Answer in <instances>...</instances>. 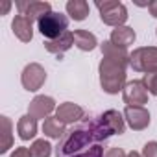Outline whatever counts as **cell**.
Listing matches in <instances>:
<instances>
[{"label":"cell","instance_id":"obj_1","mask_svg":"<svg viewBox=\"0 0 157 157\" xmlns=\"http://www.w3.org/2000/svg\"><path fill=\"white\" fill-rule=\"evenodd\" d=\"M115 135L104 115H93L63 135L56 146V157H104V144Z\"/></svg>","mask_w":157,"mask_h":157},{"label":"cell","instance_id":"obj_2","mask_svg":"<svg viewBox=\"0 0 157 157\" xmlns=\"http://www.w3.org/2000/svg\"><path fill=\"white\" fill-rule=\"evenodd\" d=\"M126 63L104 57L100 61L98 72H100V85L104 89V93L107 94H118L120 91H124L126 87Z\"/></svg>","mask_w":157,"mask_h":157},{"label":"cell","instance_id":"obj_3","mask_svg":"<svg viewBox=\"0 0 157 157\" xmlns=\"http://www.w3.org/2000/svg\"><path fill=\"white\" fill-rule=\"evenodd\" d=\"M37 28H39V32L46 37V41L57 39V37H61L65 32H68V30H67V28H68V19H67V15H63V13L50 11V13H46L44 17L39 19Z\"/></svg>","mask_w":157,"mask_h":157},{"label":"cell","instance_id":"obj_4","mask_svg":"<svg viewBox=\"0 0 157 157\" xmlns=\"http://www.w3.org/2000/svg\"><path fill=\"white\" fill-rule=\"evenodd\" d=\"M96 8L100 11V19L104 24L107 26H124V22L128 21V10L122 2L117 0H104V2H96Z\"/></svg>","mask_w":157,"mask_h":157},{"label":"cell","instance_id":"obj_5","mask_svg":"<svg viewBox=\"0 0 157 157\" xmlns=\"http://www.w3.org/2000/svg\"><path fill=\"white\" fill-rule=\"evenodd\" d=\"M129 65L137 72H155L157 70V46H140L129 54Z\"/></svg>","mask_w":157,"mask_h":157},{"label":"cell","instance_id":"obj_6","mask_svg":"<svg viewBox=\"0 0 157 157\" xmlns=\"http://www.w3.org/2000/svg\"><path fill=\"white\" fill-rule=\"evenodd\" d=\"M44 82H46V70L39 63H30L24 67V70L21 74V83L26 91L35 93L44 85Z\"/></svg>","mask_w":157,"mask_h":157},{"label":"cell","instance_id":"obj_7","mask_svg":"<svg viewBox=\"0 0 157 157\" xmlns=\"http://www.w3.org/2000/svg\"><path fill=\"white\" fill-rule=\"evenodd\" d=\"M148 89L144 87L142 80H133L128 82L124 91H122V98L124 104H128L129 107H144V104H148Z\"/></svg>","mask_w":157,"mask_h":157},{"label":"cell","instance_id":"obj_8","mask_svg":"<svg viewBox=\"0 0 157 157\" xmlns=\"http://www.w3.org/2000/svg\"><path fill=\"white\" fill-rule=\"evenodd\" d=\"M56 109H57V107H56V100H54L52 96L39 94V96H35V98L30 102V105H28V115L33 117L35 120H37V118H44V120H46Z\"/></svg>","mask_w":157,"mask_h":157},{"label":"cell","instance_id":"obj_9","mask_svg":"<svg viewBox=\"0 0 157 157\" xmlns=\"http://www.w3.org/2000/svg\"><path fill=\"white\" fill-rule=\"evenodd\" d=\"M124 120L133 131H142L150 126V113L144 107H129L126 105L124 109Z\"/></svg>","mask_w":157,"mask_h":157},{"label":"cell","instance_id":"obj_10","mask_svg":"<svg viewBox=\"0 0 157 157\" xmlns=\"http://www.w3.org/2000/svg\"><path fill=\"white\" fill-rule=\"evenodd\" d=\"M56 118L61 122V124H74L78 120H83L85 118V111L83 107H80L78 104H72V102H65V104H59V107L56 109Z\"/></svg>","mask_w":157,"mask_h":157},{"label":"cell","instance_id":"obj_11","mask_svg":"<svg viewBox=\"0 0 157 157\" xmlns=\"http://www.w3.org/2000/svg\"><path fill=\"white\" fill-rule=\"evenodd\" d=\"M17 10H19V15L28 17L32 22L33 21L39 22L41 17L52 11V6L50 2H37V0H33V2H17Z\"/></svg>","mask_w":157,"mask_h":157},{"label":"cell","instance_id":"obj_12","mask_svg":"<svg viewBox=\"0 0 157 157\" xmlns=\"http://www.w3.org/2000/svg\"><path fill=\"white\" fill-rule=\"evenodd\" d=\"M11 30H13L15 37L22 43H30L33 39V22L24 15H15L13 22H11Z\"/></svg>","mask_w":157,"mask_h":157},{"label":"cell","instance_id":"obj_13","mask_svg":"<svg viewBox=\"0 0 157 157\" xmlns=\"http://www.w3.org/2000/svg\"><path fill=\"white\" fill-rule=\"evenodd\" d=\"M74 44V33L72 32H65L61 37L57 39H50V41H44V48L50 52V54H65L70 46Z\"/></svg>","mask_w":157,"mask_h":157},{"label":"cell","instance_id":"obj_14","mask_svg":"<svg viewBox=\"0 0 157 157\" xmlns=\"http://www.w3.org/2000/svg\"><path fill=\"white\" fill-rule=\"evenodd\" d=\"M135 30L133 28H129V26H118V28H115L113 32H111V43L113 44H117V46H120V48H128L129 44H133L135 43Z\"/></svg>","mask_w":157,"mask_h":157},{"label":"cell","instance_id":"obj_15","mask_svg":"<svg viewBox=\"0 0 157 157\" xmlns=\"http://www.w3.org/2000/svg\"><path fill=\"white\" fill-rule=\"evenodd\" d=\"M100 50H102V56L104 57H109V59H115V61H120V63L129 65V54L126 52V48H120V46L113 44L111 41H104L100 44Z\"/></svg>","mask_w":157,"mask_h":157},{"label":"cell","instance_id":"obj_16","mask_svg":"<svg viewBox=\"0 0 157 157\" xmlns=\"http://www.w3.org/2000/svg\"><path fill=\"white\" fill-rule=\"evenodd\" d=\"M74 44L82 52H91L98 46V39L94 33H91L87 30H76L74 32Z\"/></svg>","mask_w":157,"mask_h":157},{"label":"cell","instance_id":"obj_17","mask_svg":"<svg viewBox=\"0 0 157 157\" xmlns=\"http://www.w3.org/2000/svg\"><path fill=\"white\" fill-rule=\"evenodd\" d=\"M17 133L22 140H30L37 135V120L30 115H24L17 122Z\"/></svg>","mask_w":157,"mask_h":157},{"label":"cell","instance_id":"obj_18","mask_svg":"<svg viewBox=\"0 0 157 157\" xmlns=\"http://www.w3.org/2000/svg\"><path fill=\"white\" fill-rule=\"evenodd\" d=\"M67 13L70 15V19L74 21H85L89 15V4L85 0H68L67 2Z\"/></svg>","mask_w":157,"mask_h":157},{"label":"cell","instance_id":"obj_19","mask_svg":"<svg viewBox=\"0 0 157 157\" xmlns=\"http://www.w3.org/2000/svg\"><path fill=\"white\" fill-rule=\"evenodd\" d=\"M43 133L50 139H63V135L67 133L65 129V124H61L56 117H48L44 122H43Z\"/></svg>","mask_w":157,"mask_h":157},{"label":"cell","instance_id":"obj_20","mask_svg":"<svg viewBox=\"0 0 157 157\" xmlns=\"http://www.w3.org/2000/svg\"><path fill=\"white\" fill-rule=\"evenodd\" d=\"M0 122H2V142H0V153H6L13 146V126H11V120L6 115L0 117Z\"/></svg>","mask_w":157,"mask_h":157},{"label":"cell","instance_id":"obj_21","mask_svg":"<svg viewBox=\"0 0 157 157\" xmlns=\"http://www.w3.org/2000/svg\"><path fill=\"white\" fill-rule=\"evenodd\" d=\"M102 115H104L105 122L109 124V128L113 129V133H115V135H122V133H124L126 124H124V118H122V115H120L118 111L109 109V111H105V113H102Z\"/></svg>","mask_w":157,"mask_h":157},{"label":"cell","instance_id":"obj_22","mask_svg":"<svg viewBox=\"0 0 157 157\" xmlns=\"http://www.w3.org/2000/svg\"><path fill=\"white\" fill-rule=\"evenodd\" d=\"M30 153L32 157H50L52 153V144L44 139H37L32 146H30Z\"/></svg>","mask_w":157,"mask_h":157},{"label":"cell","instance_id":"obj_23","mask_svg":"<svg viewBox=\"0 0 157 157\" xmlns=\"http://www.w3.org/2000/svg\"><path fill=\"white\" fill-rule=\"evenodd\" d=\"M142 83H144V87L148 89L150 94L157 96V70H155V72H148V74H144Z\"/></svg>","mask_w":157,"mask_h":157},{"label":"cell","instance_id":"obj_24","mask_svg":"<svg viewBox=\"0 0 157 157\" xmlns=\"http://www.w3.org/2000/svg\"><path fill=\"white\" fill-rule=\"evenodd\" d=\"M142 157H157V140H150L144 144Z\"/></svg>","mask_w":157,"mask_h":157},{"label":"cell","instance_id":"obj_25","mask_svg":"<svg viewBox=\"0 0 157 157\" xmlns=\"http://www.w3.org/2000/svg\"><path fill=\"white\" fill-rule=\"evenodd\" d=\"M104 157H128V153H126L122 148L113 146V148H107V151H105V155H104Z\"/></svg>","mask_w":157,"mask_h":157},{"label":"cell","instance_id":"obj_26","mask_svg":"<svg viewBox=\"0 0 157 157\" xmlns=\"http://www.w3.org/2000/svg\"><path fill=\"white\" fill-rule=\"evenodd\" d=\"M10 157H32V153H30V148H24V146H19Z\"/></svg>","mask_w":157,"mask_h":157},{"label":"cell","instance_id":"obj_27","mask_svg":"<svg viewBox=\"0 0 157 157\" xmlns=\"http://www.w3.org/2000/svg\"><path fill=\"white\" fill-rule=\"evenodd\" d=\"M148 11H150V15H151V17H155V19H157V0H153V2H150V4H148Z\"/></svg>","mask_w":157,"mask_h":157},{"label":"cell","instance_id":"obj_28","mask_svg":"<svg viewBox=\"0 0 157 157\" xmlns=\"http://www.w3.org/2000/svg\"><path fill=\"white\" fill-rule=\"evenodd\" d=\"M10 8H11V2H4V6H2V15H6Z\"/></svg>","mask_w":157,"mask_h":157},{"label":"cell","instance_id":"obj_29","mask_svg":"<svg viewBox=\"0 0 157 157\" xmlns=\"http://www.w3.org/2000/svg\"><path fill=\"white\" fill-rule=\"evenodd\" d=\"M128 157H142V155H140L139 151H133V150H131V151L128 153Z\"/></svg>","mask_w":157,"mask_h":157},{"label":"cell","instance_id":"obj_30","mask_svg":"<svg viewBox=\"0 0 157 157\" xmlns=\"http://www.w3.org/2000/svg\"><path fill=\"white\" fill-rule=\"evenodd\" d=\"M155 33H157V32H155Z\"/></svg>","mask_w":157,"mask_h":157}]
</instances>
